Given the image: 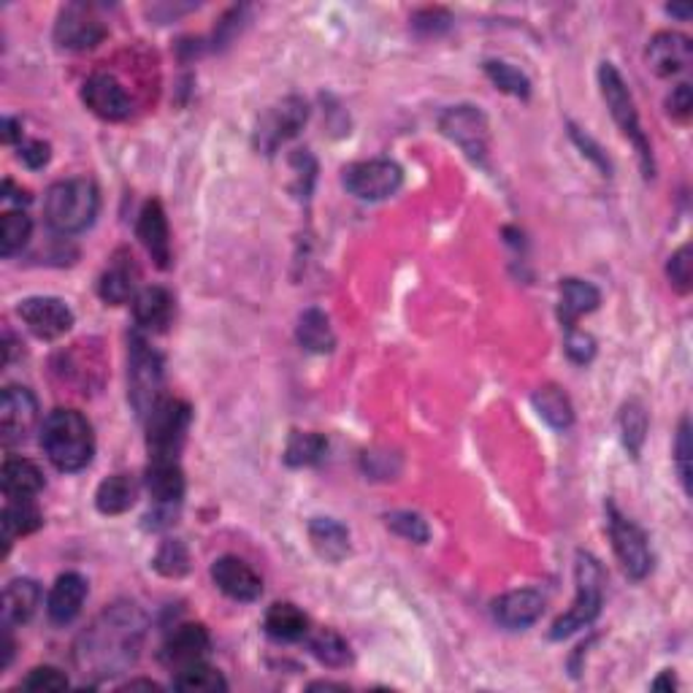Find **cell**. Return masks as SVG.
<instances>
[{"label":"cell","mask_w":693,"mask_h":693,"mask_svg":"<svg viewBox=\"0 0 693 693\" xmlns=\"http://www.w3.org/2000/svg\"><path fill=\"white\" fill-rule=\"evenodd\" d=\"M144 634L146 618L136 604H112L76 640V667L90 678L123 675L139 658Z\"/></svg>","instance_id":"1"},{"label":"cell","mask_w":693,"mask_h":693,"mask_svg":"<svg viewBox=\"0 0 693 693\" xmlns=\"http://www.w3.org/2000/svg\"><path fill=\"white\" fill-rule=\"evenodd\" d=\"M41 445L54 469L65 474L81 472L95 455V434L90 420L76 409H54L43 420Z\"/></svg>","instance_id":"2"},{"label":"cell","mask_w":693,"mask_h":693,"mask_svg":"<svg viewBox=\"0 0 693 693\" xmlns=\"http://www.w3.org/2000/svg\"><path fill=\"white\" fill-rule=\"evenodd\" d=\"M98 206H101V195H98L95 182H90V179H63V182H54L47 190L43 217H47L52 231L70 236V233L87 231L95 222Z\"/></svg>","instance_id":"3"},{"label":"cell","mask_w":693,"mask_h":693,"mask_svg":"<svg viewBox=\"0 0 693 693\" xmlns=\"http://www.w3.org/2000/svg\"><path fill=\"white\" fill-rule=\"evenodd\" d=\"M575 582L577 596L572 607L561 615L550 629V640H566V637L577 634L580 629H588L593 620L599 618L604 604V569L591 553H577L575 566Z\"/></svg>","instance_id":"4"},{"label":"cell","mask_w":693,"mask_h":693,"mask_svg":"<svg viewBox=\"0 0 693 693\" xmlns=\"http://www.w3.org/2000/svg\"><path fill=\"white\" fill-rule=\"evenodd\" d=\"M599 87H602L604 103H607L609 114H613V119H615V125L620 128V133H624L626 139H629L631 144L637 146L642 174L651 179L653 174H656V166H653L651 141H647L645 130H642L640 112H637V106H634V98H631L624 76H620V70L615 68L613 63H602V68H599Z\"/></svg>","instance_id":"5"},{"label":"cell","mask_w":693,"mask_h":693,"mask_svg":"<svg viewBox=\"0 0 693 693\" xmlns=\"http://www.w3.org/2000/svg\"><path fill=\"white\" fill-rule=\"evenodd\" d=\"M163 393V355L141 334L130 336L128 349V398L141 420L150 418Z\"/></svg>","instance_id":"6"},{"label":"cell","mask_w":693,"mask_h":693,"mask_svg":"<svg viewBox=\"0 0 693 693\" xmlns=\"http://www.w3.org/2000/svg\"><path fill=\"white\" fill-rule=\"evenodd\" d=\"M193 409L182 398H161L146 418V450L150 458H179L188 439Z\"/></svg>","instance_id":"7"},{"label":"cell","mask_w":693,"mask_h":693,"mask_svg":"<svg viewBox=\"0 0 693 693\" xmlns=\"http://www.w3.org/2000/svg\"><path fill=\"white\" fill-rule=\"evenodd\" d=\"M604 510H607L609 537H613V548L620 566L631 580H645L653 572V550L647 542V534L631 517H626L613 501H607Z\"/></svg>","instance_id":"8"},{"label":"cell","mask_w":693,"mask_h":693,"mask_svg":"<svg viewBox=\"0 0 693 693\" xmlns=\"http://www.w3.org/2000/svg\"><path fill=\"white\" fill-rule=\"evenodd\" d=\"M342 184L349 195L360 201H385L396 195L403 184L401 168L393 161H360L342 171Z\"/></svg>","instance_id":"9"},{"label":"cell","mask_w":693,"mask_h":693,"mask_svg":"<svg viewBox=\"0 0 693 693\" xmlns=\"http://www.w3.org/2000/svg\"><path fill=\"white\" fill-rule=\"evenodd\" d=\"M439 130L474 163H485L490 144L488 117L477 106H452L439 117Z\"/></svg>","instance_id":"10"},{"label":"cell","mask_w":693,"mask_h":693,"mask_svg":"<svg viewBox=\"0 0 693 693\" xmlns=\"http://www.w3.org/2000/svg\"><path fill=\"white\" fill-rule=\"evenodd\" d=\"M106 36L108 27L98 16L95 5L68 3L54 22V41H57V47L70 49V52L95 49Z\"/></svg>","instance_id":"11"},{"label":"cell","mask_w":693,"mask_h":693,"mask_svg":"<svg viewBox=\"0 0 693 693\" xmlns=\"http://www.w3.org/2000/svg\"><path fill=\"white\" fill-rule=\"evenodd\" d=\"M307 117L309 108L304 98H285V101L271 106L269 112L260 117L258 130H255V144H258L260 152L271 155V152H277V146L285 144L293 136H298V130L307 125Z\"/></svg>","instance_id":"12"},{"label":"cell","mask_w":693,"mask_h":693,"mask_svg":"<svg viewBox=\"0 0 693 693\" xmlns=\"http://www.w3.org/2000/svg\"><path fill=\"white\" fill-rule=\"evenodd\" d=\"M38 423V401L27 387L11 385L0 398V439L5 447L22 445Z\"/></svg>","instance_id":"13"},{"label":"cell","mask_w":693,"mask_h":693,"mask_svg":"<svg viewBox=\"0 0 693 693\" xmlns=\"http://www.w3.org/2000/svg\"><path fill=\"white\" fill-rule=\"evenodd\" d=\"M81 101H85V106L90 108L95 117L106 119V123H123V119H128L130 112H133V103H130L128 92L119 85L117 76L103 74V70H98V74H92L90 79L85 81V87H81Z\"/></svg>","instance_id":"14"},{"label":"cell","mask_w":693,"mask_h":693,"mask_svg":"<svg viewBox=\"0 0 693 693\" xmlns=\"http://www.w3.org/2000/svg\"><path fill=\"white\" fill-rule=\"evenodd\" d=\"M16 315L22 318V323L38 336V339H57L65 331H70L74 325V312L65 301L52 296H33L20 301Z\"/></svg>","instance_id":"15"},{"label":"cell","mask_w":693,"mask_h":693,"mask_svg":"<svg viewBox=\"0 0 693 693\" xmlns=\"http://www.w3.org/2000/svg\"><path fill=\"white\" fill-rule=\"evenodd\" d=\"M211 580L233 602H255L264 593V580L236 555H222L211 564Z\"/></svg>","instance_id":"16"},{"label":"cell","mask_w":693,"mask_h":693,"mask_svg":"<svg viewBox=\"0 0 693 693\" xmlns=\"http://www.w3.org/2000/svg\"><path fill=\"white\" fill-rule=\"evenodd\" d=\"M209 651H211L209 631H206L201 624H184V626H177V629L168 634L161 658L174 669V672H177V669L190 667V664L206 662Z\"/></svg>","instance_id":"17"},{"label":"cell","mask_w":693,"mask_h":693,"mask_svg":"<svg viewBox=\"0 0 693 693\" xmlns=\"http://www.w3.org/2000/svg\"><path fill=\"white\" fill-rule=\"evenodd\" d=\"M136 233H139L141 244L155 260L157 269H168L171 266V231H168V217L161 201H146L139 215Z\"/></svg>","instance_id":"18"},{"label":"cell","mask_w":693,"mask_h":693,"mask_svg":"<svg viewBox=\"0 0 693 693\" xmlns=\"http://www.w3.org/2000/svg\"><path fill=\"white\" fill-rule=\"evenodd\" d=\"M693 60V43L689 36L675 30L656 33L647 43V63L658 76L683 74Z\"/></svg>","instance_id":"19"},{"label":"cell","mask_w":693,"mask_h":693,"mask_svg":"<svg viewBox=\"0 0 693 693\" xmlns=\"http://www.w3.org/2000/svg\"><path fill=\"white\" fill-rule=\"evenodd\" d=\"M544 613V596L542 593L523 588V591H510L493 602V618L496 624L504 626L510 631H523L528 626L537 624Z\"/></svg>","instance_id":"20"},{"label":"cell","mask_w":693,"mask_h":693,"mask_svg":"<svg viewBox=\"0 0 693 693\" xmlns=\"http://www.w3.org/2000/svg\"><path fill=\"white\" fill-rule=\"evenodd\" d=\"M136 285H139V269L133 264V255L119 249L101 274L98 296L112 307H119V304H128L130 298H136Z\"/></svg>","instance_id":"21"},{"label":"cell","mask_w":693,"mask_h":693,"mask_svg":"<svg viewBox=\"0 0 693 693\" xmlns=\"http://www.w3.org/2000/svg\"><path fill=\"white\" fill-rule=\"evenodd\" d=\"M146 490L155 506H179L184 496V474L179 458H150L146 466Z\"/></svg>","instance_id":"22"},{"label":"cell","mask_w":693,"mask_h":693,"mask_svg":"<svg viewBox=\"0 0 693 693\" xmlns=\"http://www.w3.org/2000/svg\"><path fill=\"white\" fill-rule=\"evenodd\" d=\"M87 599V580L76 572H65L57 577L47 599V615L52 624L65 626L81 613V604Z\"/></svg>","instance_id":"23"},{"label":"cell","mask_w":693,"mask_h":693,"mask_svg":"<svg viewBox=\"0 0 693 693\" xmlns=\"http://www.w3.org/2000/svg\"><path fill=\"white\" fill-rule=\"evenodd\" d=\"M133 318L141 331L163 334L171 325L174 318V298L166 287H144L133 298Z\"/></svg>","instance_id":"24"},{"label":"cell","mask_w":693,"mask_h":693,"mask_svg":"<svg viewBox=\"0 0 693 693\" xmlns=\"http://www.w3.org/2000/svg\"><path fill=\"white\" fill-rule=\"evenodd\" d=\"M602 304V293L582 280H564L561 282V298H559V320L566 331L577 329V320L582 315L596 312Z\"/></svg>","instance_id":"25"},{"label":"cell","mask_w":693,"mask_h":693,"mask_svg":"<svg viewBox=\"0 0 693 693\" xmlns=\"http://www.w3.org/2000/svg\"><path fill=\"white\" fill-rule=\"evenodd\" d=\"M0 488H3L5 499H33L41 493L43 474L27 458H5L3 469H0Z\"/></svg>","instance_id":"26"},{"label":"cell","mask_w":693,"mask_h":693,"mask_svg":"<svg viewBox=\"0 0 693 693\" xmlns=\"http://www.w3.org/2000/svg\"><path fill=\"white\" fill-rule=\"evenodd\" d=\"M38 604H41V588L36 580H11L3 591V624L5 626H22L36 615Z\"/></svg>","instance_id":"27"},{"label":"cell","mask_w":693,"mask_h":693,"mask_svg":"<svg viewBox=\"0 0 693 693\" xmlns=\"http://www.w3.org/2000/svg\"><path fill=\"white\" fill-rule=\"evenodd\" d=\"M309 539L320 559L329 564H339L349 555V531L334 517H315L309 523Z\"/></svg>","instance_id":"28"},{"label":"cell","mask_w":693,"mask_h":693,"mask_svg":"<svg viewBox=\"0 0 693 693\" xmlns=\"http://www.w3.org/2000/svg\"><path fill=\"white\" fill-rule=\"evenodd\" d=\"M139 499V479L133 474H112L95 490V506L103 515H123Z\"/></svg>","instance_id":"29"},{"label":"cell","mask_w":693,"mask_h":693,"mask_svg":"<svg viewBox=\"0 0 693 693\" xmlns=\"http://www.w3.org/2000/svg\"><path fill=\"white\" fill-rule=\"evenodd\" d=\"M266 634L274 637L280 642H296L307 640L309 634V618L291 602H277L271 604L269 613H266Z\"/></svg>","instance_id":"30"},{"label":"cell","mask_w":693,"mask_h":693,"mask_svg":"<svg viewBox=\"0 0 693 693\" xmlns=\"http://www.w3.org/2000/svg\"><path fill=\"white\" fill-rule=\"evenodd\" d=\"M43 523L41 510L33 504V499H9L0 515V528H3V544L5 550L11 548L16 537H27V534L38 531Z\"/></svg>","instance_id":"31"},{"label":"cell","mask_w":693,"mask_h":693,"mask_svg":"<svg viewBox=\"0 0 693 693\" xmlns=\"http://www.w3.org/2000/svg\"><path fill=\"white\" fill-rule=\"evenodd\" d=\"M296 339H298V345L315 355L334 352L336 336H334V329H331L329 315L320 312V309H307V312L298 318Z\"/></svg>","instance_id":"32"},{"label":"cell","mask_w":693,"mask_h":693,"mask_svg":"<svg viewBox=\"0 0 693 693\" xmlns=\"http://www.w3.org/2000/svg\"><path fill=\"white\" fill-rule=\"evenodd\" d=\"M534 409L539 412V418L555 431H566L572 423H575V409H572L569 396H566L561 387L555 385H544L534 393Z\"/></svg>","instance_id":"33"},{"label":"cell","mask_w":693,"mask_h":693,"mask_svg":"<svg viewBox=\"0 0 693 693\" xmlns=\"http://www.w3.org/2000/svg\"><path fill=\"white\" fill-rule=\"evenodd\" d=\"M329 452V441L320 434H309V431H293L285 447V463L287 466H315Z\"/></svg>","instance_id":"34"},{"label":"cell","mask_w":693,"mask_h":693,"mask_svg":"<svg viewBox=\"0 0 693 693\" xmlns=\"http://www.w3.org/2000/svg\"><path fill=\"white\" fill-rule=\"evenodd\" d=\"M307 645L309 651H312V656L318 658L320 664H325V667H334V669H342L347 667V664H352V653H349V645L345 640H342L336 631L331 629H320V631H309L307 634Z\"/></svg>","instance_id":"35"},{"label":"cell","mask_w":693,"mask_h":693,"mask_svg":"<svg viewBox=\"0 0 693 693\" xmlns=\"http://www.w3.org/2000/svg\"><path fill=\"white\" fill-rule=\"evenodd\" d=\"M174 689L188 693H217L228 691V683L215 667H209L206 662H198L190 664V667L177 669V675H174Z\"/></svg>","instance_id":"36"},{"label":"cell","mask_w":693,"mask_h":693,"mask_svg":"<svg viewBox=\"0 0 693 693\" xmlns=\"http://www.w3.org/2000/svg\"><path fill=\"white\" fill-rule=\"evenodd\" d=\"M647 412L640 401H629L620 412V434H624V445L631 458H640L642 447L647 439Z\"/></svg>","instance_id":"37"},{"label":"cell","mask_w":693,"mask_h":693,"mask_svg":"<svg viewBox=\"0 0 693 693\" xmlns=\"http://www.w3.org/2000/svg\"><path fill=\"white\" fill-rule=\"evenodd\" d=\"M33 233V220L25 211H9L0 220V255L11 258V255L20 253L27 242H30Z\"/></svg>","instance_id":"38"},{"label":"cell","mask_w":693,"mask_h":693,"mask_svg":"<svg viewBox=\"0 0 693 693\" xmlns=\"http://www.w3.org/2000/svg\"><path fill=\"white\" fill-rule=\"evenodd\" d=\"M485 74H488V79L493 81L501 92H506V95H531V81H528V76L523 74V70H517L515 65L504 63V60H488V63H485Z\"/></svg>","instance_id":"39"},{"label":"cell","mask_w":693,"mask_h":693,"mask_svg":"<svg viewBox=\"0 0 693 693\" xmlns=\"http://www.w3.org/2000/svg\"><path fill=\"white\" fill-rule=\"evenodd\" d=\"M152 566H155L163 577H182L184 572L190 569L188 548H184L179 539H166V542L161 544V550H157Z\"/></svg>","instance_id":"40"},{"label":"cell","mask_w":693,"mask_h":693,"mask_svg":"<svg viewBox=\"0 0 693 693\" xmlns=\"http://www.w3.org/2000/svg\"><path fill=\"white\" fill-rule=\"evenodd\" d=\"M385 523L393 534L403 537L407 542L425 544L431 537L428 523H425L418 512H390V515H385Z\"/></svg>","instance_id":"41"},{"label":"cell","mask_w":693,"mask_h":693,"mask_svg":"<svg viewBox=\"0 0 693 693\" xmlns=\"http://www.w3.org/2000/svg\"><path fill=\"white\" fill-rule=\"evenodd\" d=\"M667 274H669V282H672L675 291H678V293H689L691 291L693 271H691V247H689V244H683V247H680L678 253H675L672 258H669Z\"/></svg>","instance_id":"42"},{"label":"cell","mask_w":693,"mask_h":693,"mask_svg":"<svg viewBox=\"0 0 693 693\" xmlns=\"http://www.w3.org/2000/svg\"><path fill=\"white\" fill-rule=\"evenodd\" d=\"M22 689L27 691H65L68 689V678L54 667H38L22 680Z\"/></svg>","instance_id":"43"},{"label":"cell","mask_w":693,"mask_h":693,"mask_svg":"<svg viewBox=\"0 0 693 693\" xmlns=\"http://www.w3.org/2000/svg\"><path fill=\"white\" fill-rule=\"evenodd\" d=\"M564 347H566V355H569V358L580 365L591 363L593 355H596V342H593V336L586 334V331H577V329L566 331Z\"/></svg>","instance_id":"44"},{"label":"cell","mask_w":693,"mask_h":693,"mask_svg":"<svg viewBox=\"0 0 693 693\" xmlns=\"http://www.w3.org/2000/svg\"><path fill=\"white\" fill-rule=\"evenodd\" d=\"M675 461H678L680 479H683V488L691 490V423L689 418H683L678 431V441H675Z\"/></svg>","instance_id":"45"},{"label":"cell","mask_w":693,"mask_h":693,"mask_svg":"<svg viewBox=\"0 0 693 693\" xmlns=\"http://www.w3.org/2000/svg\"><path fill=\"white\" fill-rule=\"evenodd\" d=\"M450 14H447V11H441V9H423V11H418V14H414V20H412V25H414V30H420V33H425V36H431V33H441V30H447V27H450Z\"/></svg>","instance_id":"46"},{"label":"cell","mask_w":693,"mask_h":693,"mask_svg":"<svg viewBox=\"0 0 693 693\" xmlns=\"http://www.w3.org/2000/svg\"><path fill=\"white\" fill-rule=\"evenodd\" d=\"M667 112L669 117H675L678 123H685L693 112V92L691 85H678L672 90V95L667 98Z\"/></svg>","instance_id":"47"},{"label":"cell","mask_w":693,"mask_h":693,"mask_svg":"<svg viewBox=\"0 0 693 693\" xmlns=\"http://www.w3.org/2000/svg\"><path fill=\"white\" fill-rule=\"evenodd\" d=\"M569 130H572V139H575V144H577V146H580V150H582V155H588V157H591V161H593V163H596V166H599V168H602V171H604V177H609V171H613V168H609V161H607V155H604V152H602V150H599V144H596V141H593V139H591V136H586V133H582V130H580V128H575V125H572V128H569Z\"/></svg>","instance_id":"48"},{"label":"cell","mask_w":693,"mask_h":693,"mask_svg":"<svg viewBox=\"0 0 693 693\" xmlns=\"http://www.w3.org/2000/svg\"><path fill=\"white\" fill-rule=\"evenodd\" d=\"M49 155H52V152H49L47 141H22L20 144V161L25 163L27 168H33V171L47 166Z\"/></svg>","instance_id":"49"},{"label":"cell","mask_w":693,"mask_h":693,"mask_svg":"<svg viewBox=\"0 0 693 693\" xmlns=\"http://www.w3.org/2000/svg\"><path fill=\"white\" fill-rule=\"evenodd\" d=\"M3 201H11V204L25 206V204H30V193H27V190H22V188H16V184L11 182V179H5V182H3Z\"/></svg>","instance_id":"50"},{"label":"cell","mask_w":693,"mask_h":693,"mask_svg":"<svg viewBox=\"0 0 693 693\" xmlns=\"http://www.w3.org/2000/svg\"><path fill=\"white\" fill-rule=\"evenodd\" d=\"M0 128H3V141H5V144H16V141L22 144V123H20V119L5 117L3 123H0Z\"/></svg>","instance_id":"51"},{"label":"cell","mask_w":693,"mask_h":693,"mask_svg":"<svg viewBox=\"0 0 693 693\" xmlns=\"http://www.w3.org/2000/svg\"><path fill=\"white\" fill-rule=\"evenodd\" d=\"M672 689H675L672 672H664L662 678H658L656 683H653V691H672Z\"/></svg>","instance_id":"52"},{"label":"cell","mask_w":693,"mask_h":693,"mask_svg":"<svg viewBox=\"0 0 693 693\" xmlns=\"http://www.w3.org/2000/svg\"><path fill=\"white\" fill-rule=\"evenodd\" d=\"M128 691H136V689H146V691H161V685L152 683V680H130L128 685H125Z\"/></svg>","instance_id":"53"},{"label":"cell","mask_w":693,"mask_h":693,"mask_svg":"<svg viewBox=\"0 0 693 693\" xmlns=\"http://www.w3.org/2000/svg\"><path fill=\"white\" fill-rule=\"evenodd\" d=\"M667 11H669V14L680 16V20H689V16H691V5H678V3H672V5H667Z\"/></svg>","instance_id":"54"},{"label":"cell","mask_w":693,"mask_h":693,"mask_svg":"<svg viewBox=\"0 0 693 693\" xmlns=\"http://www.w3.org/2000/svg\"><path fill=\"white\" fill-rule=\"evenodd\" d=\"M347 691L345 683H312L309 685V691Z\"/></svg>","instance_id":"55"}]
</instances>
